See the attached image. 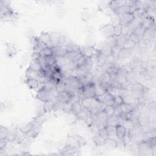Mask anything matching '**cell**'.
I'll return each mask as SVG.
<instances>
[{"label": "cell", "instance_id": "6da1fadb", "mask_svg": "<svg viewBox=\"0 0 156 156\" xmlns=\"http://www.w3.org/2000/svg\"><path fill=\"white\" fill-rule=\"evenodd\" d=\"M58 93L56 89H49L43 85L37 92L36 98L43 103L48 101H53L56 103Z\"/></svg>", "mask_w": 156, "mask_h": 156}, {"label": "cell", "instance_id": "7a4b0ae2", "mask_svg": "<svg viewBox=\"0 0 156 156\" xmlns=\"http://www.w3.org/2000/svg\"><path fill=\"white\" fill-rule=\"evenodd\" d=\"M144 86H143L140 82H136L131 87V94H133L134 97L137 99L140 96L143 95L144 93H145L147 92V89H146Z\"/></svg>", "mask_w": 156, "mask_h": 156}, {"label": "cell", "instance_id": "3957f363", "mask_svg": "<svg viewBox=\"0 0 156 156\" xmlns=\"http://www.w3.org/2000/svg\"><path fill=\"white\" fill-rule=\"evenodd\" d=\"M138 151L140 155H150L153 151V148L146 140H143L138 144Z\"/></svg>", "mask_w": 156, "mask_h": 156}, {"label": "cell", "instance_id": "277c9868", "mask_svg": "<svg viewBox=\"0 0 156 156\" xmlns=\"http://www.w3.org/2000/svg\"><path fill=\"white\" fill-rule=\"evenodd\" d=\"M79 148L75 147L67 144L60 152L62 155H76L77 153L79 152Z\"/></svg>", "mask_w": 156, "mask_h": 156}, {"label": "cell", "instance_id": "5b68a950", "mask_svg": "<svg viewBox=\"0 0 156 156\" xmlns=\"http://www.w3.org/2000/svg\"><path fill=\"white\" fill-rule=\"evenodd\" d=\"M101 31L106 38L114 36V26L111 23L106 24L101 28Z\"/></svg>", "mask_w": 156, "mask_h": 156}, {"label": "cell", "instance_id": "8992f818", "mask_svg": "<svg viewBox=\"0 0 156 156\" xmlns=\"http://www.w3.org/2000/svg\"><path fill=\"white\" fill-rule=\"evenodd\" d=\"M120 17V25L122 26H127L134 19L132 13H125L119 15Z\"/></svg>", "mask_w": 156, "mask_h": 156}, {"label": "cell", "instance_id": "52a82bcc", "mask_svg": "<svg viewBox=\"0 0 156 156\" xmlns=\"http://www.w3.org/2000/svg\"><path fill=\"white\" fill-rule=\"evenodd\" d=\"M71 94L68 93V92H63L61 93H59L57 97V100L56 103H59L62 104H65L70 102L71 98Z\"/></svg>", "mask_w": 156, "mask_h": 156}, {"label": "cell", "instance_id": "ba28073f", "mask_svg": "<svg viewBox=\"0 0 156 156\" xmlns=\"http://www.w3.org/2000/svg\"><path fill=\"white\" fill-rule=\"evenodd\" d=\"M82 55V54L81 53L80 51H70L67 53L65 56V58L68 63L70 62H76Z\"/></svg>", "mask_w": 156, "mask_h": 156}, {"label": "cell", "instance_id": "9c48e42d", "mask_svg": "<svg viewBox=\"0 0 156 156\" xmlns=\"http://www.w3.org/2000/svg\"><path fill=\"white\" fill-rule=\"evenodd\" d=\"M141 25L145 29L154 28V26H155L154 18L152 17L146 16L142 20Z\"/></svg>", "mask_w": 156, "mask_h": 156}, {"label": "cell", "instance_id": "30bf717a", "mask_svg": "<svg viewBox=\"0 0 156 156\" xmlns=\"http://www.w3.org/2000/svg\"><path fill=\"white\" fill-rule=\"evenodd\" d=\"M53 55L55 57H65L68 51L65 46H57L52 48Z\"/></svg>", "mask_w": 156, "mask_h": 156}, {"label": "cell", "instance_id": "8fae6325", "mask_svg": "<svg viewBox=\"0 0 156 156\" xmlns=\"http://www.w3.org/2000/svg\"><path fill=\"white\" fill-rule=\"evenodd\" d=\"M137 75L135 71H127L125 76V79L126 82L130 83V84H134V83L137 82Z\"/></svg>", "mask_w": 156, "mask_h": 156}, {"label": "cell", "instance_id": "7c38bea8", "mask_svg": "<svg viewBox=\"0 0 156 156\" xmlns=\"http://www.w3.org/2000/svg\"><path fill=\"white\" fill-rule=\"evenodd\" d=\"M39 38L41 41H42L43 43H45L48 46L51 48V37L49 32H42L39 36Z\"/></svg>", "mask_w": 156, "mask_h": 156}, {"label": "cell", "instance_id": "4fadbf2b", "mask_svg": "<svg viewBox=\"0 0 156 156\" xmlns=\"http://www.w3.org/2000/svg\"><path fill=\"white\" fill-rule=\"evenodd\" d=\"M126 132V128L123 125H118L116 126V139H123Z\"/></svg>", "mask_w": 156, "mask_h": 156}, {"label": "cell", "instance_id": "5bb4252c", "mask_svg": "<svg viewBox=\"0 0 156 156\" xmlns=\"http://www.w3.org/2000/svg\"><path fill=\"white\" fill-rule=\"evenodd\" d=\"M99 50L101 54L104 56L105 57H108L112 55V48L105 43L101 46Z\"/></svg>", "mask_w": 156, "mask_h": 156}, {"label": "cell", "instance_id": "9a60e30c", "mask_svg": "<svg viewBox=\"0 0 156 156\" xmlns=\"http://www.w3.org/2000/svg\"><path fill=\"white\" fill-rule=\"evenodd\" d=\"M32 129H33L32 122L28 123L23 124L18 127V129L21 132V133L25 134V135H27Z\"/></svg>", "mask_w": 156, "mask_h": 156}, {"label": "cell", "instance_id": "2e32d148", "mask_svg": "<svg viewBox=\"0 0 156 156\" xmlns=\"http://www.w3.org/2000/svg\"><path fill=\"white\" fill-rule=\"evenodd\" d=\"M55 103L53 101L45 102L43 105V109L45 113H50L54 109Z\"/></svg>", "mask_w": 156, "mask_h": 156}, {"label": "cell", "instance_id": "e0dca14e", "mask_svg": "<svg viewBox=\"0 0 156 156\" xmlns=\"http://www.w3.org/2000/svg\"><path fill=\"white\" fill-rule=\"evenodd\" d=\"M82 104L79 101L75 102L73 104H71V112L76 116L81 112L82 109Z\"/></svg>", "mask_w": 156, "mask_h": 156}, {"label": "cell", "instance_id": "ac0fdd59", "mask_svg": "<svg viewBox=\"0 0 156 156\" xmlns=\"http://www.w3.org/2000/svg\"><path fill=\"white\" fill-rule=\"evenodd\" d=\"M116 139L109 137L105 140L104 146L108 149H114L116 148Z\"/></svg>", "mask_w": 156, "mask_h": 156}, {"label": "cell", "instance_id": "d6986e66", "mask_svg": "<svg viewBox=\"0 0 156 156\" xmlns=\"http://www.w3.org/2000/svg\"><path fill=\"white\" fill-rule=\"evenodd\" d=\"M25 83L29 89L32 90L37 89L39 85V82L35 79H26V80L25 81Z\"/></svg>", "mask_w": 156, "mask_h": 156}, {"label": "cell", "instance_id": "ffe728a7", "mask_svg": "<svg viewBox=\"0 0 156 156\" xmlns=\"http://www.w3.org/2000/svg\"><path fill=\"white\" fill-rule=\"evenodd\" d=\"M93 98H84V99L82 100H81L82 106L86 108V109L90 111L93 105V100H94Z\"/></svg>", "mask_w": 156, "mask_h": 156}, {"label": "cell", "instance_id": "44dd1931", "mask_svg": "<svg viewBox=\"0 0 156 156\" xmlns=\"http://www.w3.org/2000/svg\"><path fill=\"white\" fill-rule=\"evenodd\" d=\"M17 53V50L15 46L12 43L7 45V54L9 57H12Z\"/></svg>", "mask_w": 156, "mask_h": 156}, {"label": "cell", "instance_id": "7402d4cb", "mask_svg": "<svg viewBox=\"0 0 156 156\" xmlns=\"http://www.w3.org/2000/svg\"><path fill=\"white\" fill-rule=\"evenodd\" d=\"M93 141L94 143L96 146H104L105 140L98 133L96 134L93 137Z\"/></svg>", "mask_w": 156, "mask_h": 156}, {"label": "cell", "instance_id": "603a6c76", "mask_svg": "<svg viewBox=\"0 0 156 156\" xmlns=\"http://www.w3.org/2000/svg\"><path fill=\"white\" fill-rule=\"evenodd\" d=\"M121 110L123 112H126V113H132L134 111V107L130 104L124 103L120 105Z\"/></svg>", "mask_w": 156, "mask_h": 156}, {"label": "cell", "instance_id": "cb8c5ba5", "mask_svg": "<svg viewBox=\"0 0 156 156\" xmlns=\"http://www.w3.org/2000/svg\"><path fill=\"white\" fill-rule=\"evenodd\" d=\"M109 6L114 14H117L121 5L119 1H111L109 2Z\"/></svg>", "mask_w": 156, "mask_h": 156}, {"label": "cell", "instance_id": "d4e9b609", "mask_svg": "<svg viewBox=\"0 0 156 156\" xmlns=\"http://www.w3.org/2000/svg\"><path fill=\"white\" fill-rule=\"evenodd\" d=\"M99 83H109L111 81V75L106 71L103 72L101 75L99 79Z\"/></svg>", "mask_w": 156, "mask_h": 156}, {"label": "cell", "instance_id": "484cf974", "mask_svg": "<svg viewBox=\"0 0 156 156\" xmlns=\"http://www.w3.org/2000/svg\"><path fill=\"white\" fill-rule=\"evenodd\" d=\"M29 68L36 71H38L42 69V66L39 63L38 59H32L29 64Z\"/></svg>", "mask_w": 156, "mask_h": 156}, {"label": "cell", "instance_id": "4316f807", "mask_svg": "<svg viewBox=\"0 0 156 156\" xmlns=\"http://www.w3.org/2000/svg\"><path fill=\"white\" fill-rule=\"evenodd\" d=\"M25 76L26 79H35L38 76V72L29 68H27L25 72Z\"/></svg>", "mask_w": 156, "mask_h": 156}, {"label": "cell", "instance_id": "83f0119b", "mask_svg": "<svg viewBox=\"0 0 156 156\" xmlns=\"http://www.w3.org/2000/svg\"><path fill=\"white\" fill-rule=\"evenodd\" d=\"M70 136L72 138H73L76 141V142L78 143V145H79L80 148L82 146H85L86 145V141L82 136H81L78 134H73Z\"/></svg>", "mask_w": 156, "mask_h": 156}, {"label": "cell", "instance_id": "f1b7e54d", "mask_svg": "<svg viewBox=\"0 0 156 156\" xmlns=\"http://www.w3.org/2000/svg\"><path fill=\"white\" fill-rule=\"evenodd\" d=\"M104 43L112 48L117 46V37L112 36V37L106 38Z\"/></svg>", "mask_w": 156, "mask_h": 156}, {"label": "cell", "instance_id": "f546056e", "mask_svg": "<svg viewBox=\"0 0 156 156\" xmlns=\"http://www.w3.org/2000/svg\"><path fill=\"white\" fill-rule=\"evenodd\" d=\"M40 129L33 127V129L29 132V133L27 135H26V137L28 139H34L38 136V135L40 133Z\"/></svg>", "mask_w": 156, "mask_h": 156}, {"label": "cell", "instance_id": "4dcf8cb0", "mask_svg": "<svg viewBox=\"0 0 156 156\" xmlns=\"http://www.w3.org/2000/svg\"><path fill=\"white\" fill-rule=\"evenodd\" d=\"M106 129L107 130L109 137L116 139V126H106Z\"/></svg>", "mask_w": 156, "mask_h": 156}, {"label": "cell", "instance_id": "1f68e13d", "mask_svg": "<svg viewBox=\"0 0 156 156\" xmlns=\"http://www.w3.org/2000/svg\"><path fill=\"white\" fill-rule=\"evenodd\" d=\"M130 54V50L125 49L124 48H122L120 51H119L118 58L120 59H125L128 58Z\"/></svg>", "mask_w": 156, "mask_h": 156}, {"label": "cell", "instance_id": "d6a6232c", "mask_svg": "<svg viewBox=\"0 0 156 156\" xmlns=\"http://www.w3.org/2000/svg\"><path fill=\"white\" fill-rule=\"evenodd\" d=\"M145 30H146V29H145V28H144L142 26V25L140 24V25L138 26H137V27L134 30V31L133 32V33H134V34H135L137 36H138V37H140V39H143V36L144 33H145Z\"/></svg>", "mask_w": 156, "mask_h": 156}, {"label": "cell", "instance_id": "836d02e7", "mask_svg": "<svg viewBox=\"0 0 156 156\" xmlns=\"http://www.w3.org/2000/svg\"><path fill=\"white\" fill-rule=\"evenodd\" d=\"M146 13V10L143 9H135L133 12V15L134 18H141Z\"/></svg>", "mask_w": 156, "mask_h": 156}, {"label": "cell", "instance_id": "e575fe53", "mask_svg": "<svg viewBox=\"0 0 156 156\" xmlns=\"http://www.w3.org/2000/svg\"><path fill=\"white\" fill-rule=\"evenodd\" d=\"M154 34H155V29H154V28L146 29L145 33L143 34V39H145V40L151 39V38L154 35Z\"/></svg>", "mask_w": 156, "mask_h": 156}, {"label": "cell", "instance_id": "d590c367", "mask_svg": "<svg viewBox=\"0 0 156 156\" xmlns=\"http://www.w3.org/2000/svg\"><path fill=\"white\" fill-rule=\"evenodd\" d=\"M56 64L59 68H62L64 66L67 65L68 62L65 57H56Z\"/></svg>", "mask_w": 156, "mask_h": 156}, {"label": "cell", "instance_id": "8d00e7d4", "mask_svg": "<svg viewBox=\"0 0 156 156\" xmlns=\"http://www.w3.org/2000/svg\"><path fill=\"white\" fill-rule=\"evenodd\" d=\"M94 92L96 96H99L103 94L106 92V91L103 88L100 83H94Z\"/></svg>", "mask_w": 156, "mask_h": 156}, {"label": "cell", "instance_id": "74e56055", "mask_svg": "<svg viewBox=\"0 0 156 156\" xmlns=\"http://www.w3.org/2000/svg\"><path fill=\"white\" fill-rule=\"evenodd\" d=\"M110 23L114 26L120 25V17H119V15L116 14H114V15H112Z\"/></svg>", "mask_w": 156, "mask_h": 156}, {"label": "cell", "instance_id": "f35d334b", "mask_svg": "<svg viewBox=\"0 0 156 156\" xmlns=\"http://www.w3.org/2000/svg\"><path fill=\"white\" fill-rule=\"evenodd\" d=\"M127 39H128V38L126 35L122 34V35L119 36V37H117V46L120 48H123Z\"/></svg>", "mask_w": 156, "mask_h": 156}, {"label": "cell", "instance_id": "ab89813d", "mask_svg": "<svg viewBox=\"0 0 156 156\" xmlns=\"http://www.w3.org/2000/svg\"><path fill=\"white\" fill-rule=\"evenodd\" d=\"M56 89L58 93H61V92H65L66 90V83L63 80L60 81L57 84Z\"/></svg>", "mask_w": 156, "mask_h": 156}, {"label": "cell", "instance_id": "60d3db41", "mask_svg": "<svg viewBox=\"0 0 156 156\" xmlns=\"http://www.w3.org/2000/svg\"><path fill=\"white\" fill-rule=\"evenodd\" d=\"M135 45H136V43L135 42H134L133 40H131L128 39L126 41L123 48H124L125 49L129 50H131L134 48L135 46Z\"/></svg>", "mask_w": 156, "mask_h": 156}, {"label": "cell", "instance_id": "b9f144b4", "mask_svg": "<svg viewBox=\"0 0 156 156\" xmlns=\"http://www.w3.org/2000/svg\"><path fill=\"white\" fill-rule=\"evenodd\" d=\"M124 103H125L124 100L122 97H121V96H119V95L116 96V97H115L114 98V104L112 106L113 107L119 106Z\"/></svg>", "mask_w": 156, "mask_h": 156}, {"label": "cell", "instance_id": "7bdbcfd3", "mask_svg": "<svg viewBox=\"0 0 156 156\" xmlns=\"http://www.w3.org/2000/svg\"><path fill=\"white\" fill-rule=\"evenodd\" d=\"M9 129L4 126L0 127V138H6L9 133Z\"/></svg>", "mask_w": 156, "mask_h": 156}, {"label": "cell", "instance_id": "ee69618b", "mask_svg": "<svg viewBox=\"0 0 156 156\" xmlns=\"http://www.w3.org/2000/svg\"><path fill=\"white\" fill-rule=\"evenodd\" d=\"M45 59H46V61L47 64L49 66L54 65L56 64V58L53 55L45 57Z\"/></svg>", "mask_w": 156, "mask_h": 156}, {"label": "cell", "instance_id": "f6af8a7d", "mask_svg": "<svg viewBox=\"0 0 156 156\" xmlns=\"http://www.w3.org/2000/svg\"><path fill=\"white\" fill-rule=\"evenodd\" d=\"M107 116H111L115 114L114 107L112 105H106L103 111Z\"/></svg>", "mask_w": 156, "mask_h": 156}, {"label": "cell", "instance_id": "bcb514c9", "mask_svg": "<svg viewBox=\"0 0 156 156\" xmlns=\"http://www.w3.org/2000/svg\"><path fill=\"white\" fill-rule=\"evenodd\" d=\"M123 34V27L121 25H118L114 26V36L115 37H119Z\"/></svg>", "mask_w": 156, "mask_h": 156}, {"label": "cell", "instance_id": "7dc6e473", "mask_svg": "<svg viewBox=\"0 0 156 156\" xmlns=\"http://www.w3.org/2000/svg\"><path fill=\"white\" fill-rule=\"evenodd\" d=\"M122 125L126 128V130H130L131 129H133L135 126L133 124V123L132 122L130 119L123 121Z\"/></svg>", "mask_w": 156, "mask_h": 156}, {"label": "cell", "instance_id": "c3c4849f", "mask_svg": "<svg viewBox=\"0 0 156 156\" xmlns=\"http://www.w3.org/2000/svg\"><path fill=\"white\" fill-rule=\"evenodd\" d=\"M118 148V149H121V150H123L126 148V145H125V143L123 139H122V140L116 139V148Z\"/></svg>", "mask_w": 156, "mask_h": 156}, {"label": "cell", "instance_id": "681fc988", "mask_svg": "<svg viewBox=\"0 0 156 156\" xmlns=\"http://www.w3.org/2000/svg\"><path fill=\"white\" fill-rule=\"evenodd\" d=\"M98 134L103 138H104V140L107 139V138H109V134H108L107 130L105 127L100 129L98 130Z\"/></svg>", "mask_w": 156, "mask_h": 156}, {"label": "cell", "instance_id": "f907efd6", "mask_svg": "<svg viewBox=\"0 0 156 156\" xmlns=\"http://www.w3.org/2000/svg\"><path fill=\"white\" fill-rule=\"evenodd\" d=\"M40 55L43 56L44 57H47L49 56L53 55V51H52V48L50 47H47L46 48H45L41 53Z\"/></svg>", "mask_w": 156, "mask_h": 156}, {"label": "cell", "instance_id": "816d5d0a", "mask_svg": "<svg viewBox=\"0 0 156 156\" xmlns=\"http://www.w3.org/2000/svg\"><path fill=\"white\" fill-rule=\"evenodd\" d=\"M122 48L116 46L112 48V56H114L115 58H118L119 51H120Z\"/></svg>", "mask_w": 156, "mask_h": 156}, {"label": "cell", "instance_id": "f5cc1de1", "mask_svg": "<svg viewBox=\"0 0 156 156\" xmlns=\"http://www.w3.org/2000/svg\"><path fill=\"white\" fill-rule=\"evenodd\" d=\"M131 114V113H130ZM130 114L129 113H126V112H122L118 116L122 120L125 121V120H128V119H130Z\"/></svg>", "mask_w": 156, "mask_h": 156}, {"label": "cell", "instance_id": "db71d44e", "mask_svg": "<svg viewBox=\"0 0 156 156\" xmlns=\"http://www.w3.org/2000/svg\"><path fill=\"white\" fill-rule=\"evenodd\" d=\"M8 140L7 138H0V151H2L5 149L6 146L8 143Z\"/></svg>", "mask_w": 156, "mask_h": 156}]
</instances>
